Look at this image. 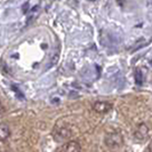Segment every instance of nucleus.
Masks as SVG:
<instances>
[{"label":"nucleus","instance_id":"obj_1","mask_svg":"<svg viewBox=\"0 0 152 152\" xmlns=\"http://www.w3.org/2000/svg\"><path fill=\"white\" fill-rule=\"evenodd\" d=\"M124 143V138L120 133H110L105 137V145L110 149H118Z\"/></svg>","mask_w":152,"mask_h":152},{"label":"nucleus","instance_id":"obj_2","mask_svg":"<svg viewBox=\"0 0 152 152\" xmlns=\"http://www.w3.org/2000/svg\"><path fill=\"white\" fill-rule=\"evenodd\" d=\"M149 135V127L145 124H140L134 132V137L137 141H144Z\"/></svg>","mask_w":152,"mask_h":152},{"label":"nucleus","instance_id":"obj_6","mask_svg":"<svg viewBox=\"0 0 152 152\" xmlns=\"http://www.w3.org/2000/svg\"><path fill=\"white\" fill-rule=\"evenodd\" d=\"M10 135V129L8 127V125L6 124H0V140L1 141H5L7 140Z\"/></svg>","mask_w":152,"mask_h":152},{"label":"nucleus","instance_id":"obj_5","mask_svg":"<svg viewBox=\"0 0 152 152\" xmlns=\"http://www.w3.org/2000/svg\"><path fill=\"white\" fill-rule=\"evenodd\" d=\"M72 134H71V132L69 129H65V128H60V129H57L55 132V134H54V137H55V140L56 141H64V140H66L69 137L71 136Z\"/></svg>","mask_w":152,"mask_h":152},{"label":"nucleus","instance_id":"obj_7","mask_svg":"<svg viewBox=\"0 0 152 152\" xmlns=\"http://www.w3.org/2000/svg\"><path fill=\"white\" fill-rule=\"evenodd\" d=\"M135 83L137 85H142L143 84V73H142V71L140 70V69H136L135 70Z\"/></svg>","mask_w":152,"mask_h":152},{"label":"nucleus","instance_id":"obj_11","mask_svg":"<svg viewBox=\"0 0 152 152\" xmlns=\"http://www.w3.org/2000/svg\"><path fill=\"white\" fill-rule=\"evenodd\" d=\"M1 112H4V107H2V105L0 104V113H1Z\"/></svg>","mask_w":152,"mask_h":152},{"label":"nucleus","instance_id":"obj_10","mask_svg":"<svg viewBox=\"0 0 152 152\" xmlns=\"http://www.w3.org/2000/svg\"><path fill=\"white\" fill-rule=\"evenodd\" d=\"M148 152H152V142L149 143V146H148Z\"/></svg>","mask_w":152,"mask_h":152},{"label":"nucleus","instance_id":"obj_12","mask_svg":"<svg viewBox=\"0 0 152 152\" xmlns=\"http://www.w3.org/2000/svg\"><path fill=\"white\" fill-rule=\"evenodd\" d=\"M150 64H151V65H152V61H150Z\"/></svg>","mask_w":152,"mask_h":152},{"label":"nucleus","instance_id":"obj_4","mask_svg":"<svg viewBox=\"0 0 152 152\" xmlns=\"http://www.w3.org/2000/svg\"><path fill=\"white\" fill-rule=\"evenodd\" d=\"M62 152H81V146L77 141H68L63 145Z\"/></svg>","mask_w":152,"mask_h":152},{"label":"nucleus","instance_id":"obj_8","mask_svg":"<svg viewBox=\"0 0 152 152\" xmlns=\"http://www.w3.org/2000/svg\"><path fill=\"white\" fill-rule=\"evenodd\" d=\"M12 89L15 91V94L17 95V97H18V99H24V95L22 94V91L18 89V87H17V86L13 85V86H12Z\"/></svg>","mask_w":152,"mask_h":152},{"label":"nucleus","instance_id":"obj_9","mask_svg":"<svg viewBox=\"0 0 152 152\" xmlns=\"http://www.w3.org/2000/svg\"><path fill=\"white\" fill-rule=\"evenodd\" d=\"M23 13L25 14V13H28V10H29V2H25L24 5H23Z\"/></svg>","mask_w":152,"mask_h":152},{"label":"nucleus","instance_id":"obj_3","mask_svg":"<svg viewBox=\"0 0 152 152\" xmlns=\"http://www.w3.org/2000/svg\"><path fill=\"white\" fill-rule=\"evenodd\" d=\"M111 109H112V105L109 102H102V101H99V102L94 103V105H93V110L96 113H99V114L107 113Z\"/></svg>","mask_w":152,"mask_h":152}]
</instances>
